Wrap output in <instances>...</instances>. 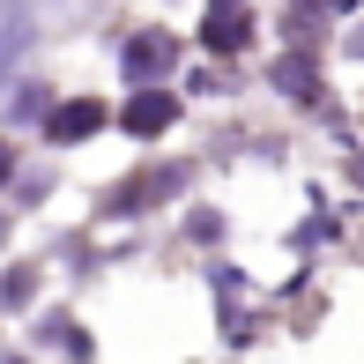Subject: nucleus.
Listing matches in <instances>:
<instances>
[{
	"instance_id": "5",
	"label": "nucleus",
	"mask_w": 364,
	"mask_h": 364,
	"mask_svg": "<svg viewBox=\"0 0 364 364\" xmlns=\"http://www.w3.org/2000/svg\"><path fill=\"white\" fill-rule=\"evenodd\" d=\"M275 82H283L290 97H312V90H320V82H312V68H305V60H283V68H275Z\"/></svg>"
},
{
	"instance_id": "6",
	"label": "nucleus",
	"mask_w": 364,
	"mask_h": 364,
	"mask_svg": "<svg viewBox=\"0 0 364 364\" xmlns=\"http://www.w3.org/2000/svg\"><path fill=\"white\" fill-rule=\"evenodd\" d=\"M8 171H15V149H8V141H0V186H8Z\"/></svg>"
},
{
	"instance_id": "2",
	"label": "nucleus",
	"mask_w": 364,
	"mask_h": 364,
	"mask_svg": "<svg viewBox=\"0 0 364 364\" xmlns=\"http://www.w3.org/2000/svg\"><path fill=\"white\" fill-rule=\"evenodd\" d=\"M119 119H127V134H164V127L178 119V97H164V90H141L134 105L119 112Z\"/></svg>"
},
{
	"instance_id": "3",
	"label": "nucleus",
	"mask_w": 364,
	"mask_h": 364,
	"mask_svg": "<svg viewBox=\"0 0 364 364\" xmlns=\"http://www.w3.org/2000/svg\"><path fill=\"white\" fill-rule=\"evenodd\" d=\"M178 60V45L164 38V30H141L134 45H127V75H156V68H171Z\"/></svg>"
},
{
	"instance_id": "1",
	"label": "nucleus",
	"mask_w": 364,
	"mask_h": 364,
	"mask_svg": "<svg viewBox=\"0 0 364 364\" xmlns=\"http://www.w3.org/2000/svg\"><path fill=\"white\" fill-rule=\"evenodd\" d=\"M245 38H253V15H245V8H208L201 15V45H208V53H238Z\"/></svg>"
},
{
	"instance_id": "4",
	"label": "nucleus",
	"mask_w": 364,
	"mask_h": 364,
	"mask_svg": "<svg viewBox=\"0 0 364 364\" xmlns=\"http://www.w3.org/2000/svg\"><path fill=\"white\" fill-rule=\"evenodd\" d=\"M97 127H105V112H97V105H68V112L45 119V134H53V141H82V134H97Z\"/></svg>"
},
{
	"instance_id": "7",
	"label": "nucleus",
	"mask_w": 364,
	"mask_h": 364,
	"mask_svg": "<svg viewBox=\"0 0 364 364\" xmlns=\"http://www.w3.org/2000/svg\"><path fill=\"white\" fill-rule=\"evenodd\" d=\"M357 178H364V164H357Z\"/></svg>"
}]
</instances>
